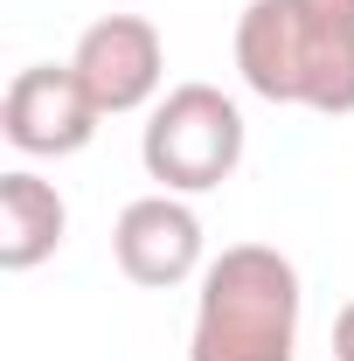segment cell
<instances>
[{"label":"cell","instance_id":"cell-1","mask_svg":"<svg viewBox=\"0 0 354 361\" xmlns=\"http://www.w3.org/2000/svg\"><path fill=\"white\" fill-rule=\"evenodd\" d=\"M306 285L278 243H229L195 278L188 361H299Z\"/></svg>","mask_w":354,"mask_h":361},{"label":"cell","instance_id":"cell-2","mask_svg":"<svg viewBox=\"0 0 354 361\" xmlns=\"http://www.w3.org/2000/svg\"><path fill=\"white\" fill-rule=\"evenodd\" d=\"M243 146H250V126L222 84H174L146 111L139 167L167 195H209L243 167Z\"/></svg>","mask_w":354,"mask_h":361},{"label":"cell","instance_id":"cell-3","mask_svg":"<svg viewBox=\"0 0 354 361\" xmlns=\"http://www.w3.org/2000/svg\"><path fill=\"white\" fill-rule=\"evenodd\" d=\"M97 126H104V111L70 63H28V70H14V84L0 97V133L28 160H70L97 139Z\"/></svg>","mask_w":354,"mask_h":361},{"label":"cell","instance_id":"cell-4","mask_svg":"<svg viewBox=\"0 0 354 361\" xmlns=\"http://www.w3.org/2000/svg\"><path fill=\"white\" fill-rule=\"evenodd\" d=\"M70 70L84 77V90L97 97L104 118H126V111H153L167 97V42L146 14H97L77 49H70Z\"/></svg>","mask_w":354,"mask_h":361},{"label":"cell","instance_id":"cell-5","mask_svg":"<svg viewBox=\"0 0 354 361\" xmlns=\"http://www.w3.org/2000/svg\"><path fill=\"white\" fill-rule=\"evenodd\" d=\"M111 257L146 292H174L188 278H202L209 271V236H202L195 202L188 195H167V188L126 202L118 223H111Z\"/></svg>","mask_w":354,"mask_h":361},{"label":"cell","instance_id":"cell-6","mask_svg":"<svg viewBox=\"0 0 354 361\" xmlns=\"http://www.w3.org/2000/svg\"><path fill=\"white\" fill-rule=\"evenodd\" d=\"M236 77L264 104H299L306 84V28L292 0H250L236 14Z\"/></svg>","mask_w":354,"mask_h":361},{"label":"cell","instance_id":"cell-7","mask_svg":"<svg viewBox=\"0 0 354 361\" xmlns=\"http://www.w3.org/2000/svg\"><path fill=\"white\" fill-rule=\"evenodd\" d=\"M70 236V202L56 195V180L35 167H7L0 174V271H35L63 250Z\"/></svg>","mask_w":354,"mask_h":361},{"label":"cell","instance_id":"cell-8","mask_svg":"<svg viewBox=\"0 0 354 361\" xmlns=\"http://www.w3.org/2000/svg\"><path fill=\"white\" fill-rule=\"evenodd\" d=\"M306 21H326V28H354V0H292Z\"/></svg>","mask_w":354,"mask_h":361},{"label":"cell","instance_id":"cell-9","mask_svg":"<svg viewBox=\"0 0 354 361\" xmlns=\"http://www.w3.org/2000/svg\"><path fill=\"white\" fill-rule=\"evenodd\" d=\"M334 361H354V299L334 313Z\"/></svg>","mask_w":354,"mask_h":361}]
</instances>
